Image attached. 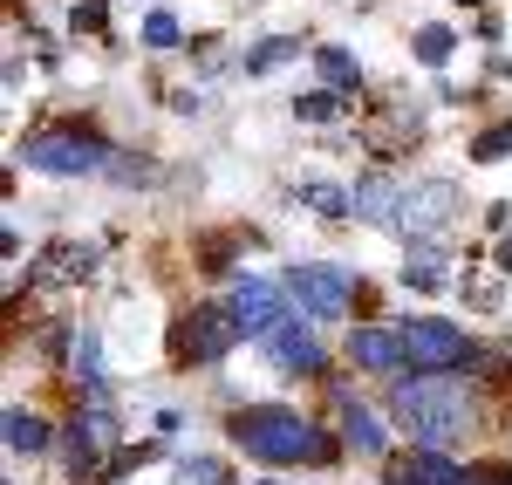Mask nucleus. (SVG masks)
I'll use <instances>...</instances> for the list:
<instances>
[{
	"label": "nucleus",
	"mask_w": 512,
	"mask_h": 485,
	"mask_svg": "<svg viewBox=\"0 0 512 485\" xmlns=\"http://www.w3.org/2000/svg\"><path fill=\"white\" fill-rule=\"evenodd\" d=\"M233 438L253 451L260 465H301V458H308V465H328V458H335V445L321 438L308 417H294V410H274V404L239 410V417H233Z\"/></svg>",
	"instance_id": "obj_1"
},
{
	"label": "nucleus",
	"mask_w": 512,
	"mask_h": 485,
	"mask_svg": "<svg viewBox=\"0 0 512 485\" xmlns=\"http://www.w3.org/2000/svg\"><path fill=\"white\" fill-rule=\"evenodd\" d=\"M390 410H396V424H403V431H410L424 451L465 438V424H472L465 390H458V383H444V376H410V383H396Z\"/></svg>",
	"instance_id": "obj_2"
},
{
	"label": "nucleus",
	"mask_w": 512,
	"mask_h": 485,
	"mask_svg": "<svg viewBox=\"0 0 512 485\" xmlns=\"http://www.w3.org/2000/svg\"><path fill=\"white\" fill-rule=\"evenodd\" d=\"M28 171H48V178H82V171H103V144L96 137H28L21 144Z\"/></svg>",
	"instance_id": "obj_3"
},
{
	"label": "nucleus",
	"mask_w": 512,
	"mask_h": 485,
	"mask_svg": "<svg viewBox=\"0 0 512 485\" xmlns=\"http://www.w3.org/2000/svg\"><path fill=\"white\" fill-rule=\"evenodd\" d=\"M287 294H294L315 322H342V315H349V274H342V267H294V274H287Z\"/></svg>",
	"instance_id": "obj_4"
},
{
	"label": "nucleus",
	"mask_w": 512,
	"mask_h": 485,
	"mask_svg": "<svg viewBox=\"0 0 512 485\" xmlns=\"http://www.w3.org/2000/svg\"><path fill=\"white\" fill-rule=\"evenodd\" d=\"M239 335H246V328H239L233 308H192V315H185V328H178V349H185L192 363H219Z\"/></svg>",
	"instance_id": "obj_5"
},
{
	"label": "nucleus",
	"mask_w": 512,
	"mask_h": 485,
	"mask_svg": "<svg viewBox=\"0 0 512 485\" xmlns=\"http://www.w3.org/2000/svg\"><path fill=\"white\" fill-rule=\"evenodd\" d=\"M472 356L465 349V335L458 328H444V322H403V363H417V369H458Z\"/></svg>",
	"instance_id": "obj_6"
},
{
	"label": "nucleus",
	"mask_w": 512,
	"mask_h": 485,
	"mask_svg": "<svg viewBox=\"0 0 512 485\" xmlns=\"http://www.w3.org/2000/svg\"><path fill=\"white\" fill-rule=\"evenodd\" d=\"M233 315H239V328H246V335H260V342H267L280 322H294V315H287V301H280V287H267V281H239L233 287Z\"/></svg>",
	"instance_id": "obj_7"
},
{
	"label": "nucleus",
	"mask_w": 512,
	"mask_h": 485,
	"mask_svg": "<svg viewBox=\"0 0 512 485\" xmlns=\"http://www.w3.org/2000/svg\"><path fill=\"white\" fill-rule=\"evenodd\" d=\"M451 205H458V192H451V185H417V192H403V233L437 240V233L451 226Z\"/></svg>",
	"instance_id": "obj_8"
},
{
	"label": "nucleus",
	"mask_w": 512,
	"mask_h": 485,
	"mask_svg": "<svg viewBox=\"0 0 512 485\" xmlns=\"http://www.w3.org/2000/svg\"><path fill=\"white\" fill-rule=\"evenodd\" d=\"M267 356H274L280 369H321V342L301 322H280L274 335H267Z\"/></svg>",
	"instance_id": "obj_9"
},
{
	"label": "nucleus",
	"mask_w": 512,
	"mask_h": 485,
	"mask_svg": "<svg viewBox=\"0 0 512 485\" xmlns=\"http://www.w3.org/2000/svg\"><path fill=\"white\" fill-rule=\"evenodd\" d=\"M349 199H355V219H376V226L383 219H403V185L396 178H362Z\"/></svg>",
	"instance_id": "obj_10"
},
{
	"label": "nucleus",
	"mask_w": 512,
	"mask_h": 485,
	"mask_svg": "<svg viewBox=\"0 0 512 485\" xmlns=\"http://www.w3.org/2000/svg\"><path fill=\"white\" fill-rule=\"evenodd\" d=\"M396 485H472V472H458V465L437 458V451H410V458L396 465Z\"/></svg>",
	"instance_id": "obj_11"
},
{
	"label": "nucleus",
	"mask_w": 512,
	"mask_h": 485,
	"mask_svg": "<svg viewBox=\"0 0 512 485\" xmlns=\"http://www.w3.org/2000/svg\"><path fill=\"white\" fill-rule=\"evenodd\" d=\"M349 356L362 369H396L403 363V335H383V328H355L349 335Z\"/></svg>",
	"instance_id": "obj_12"
},
{
	"label": "nucleus",
	"mask_w": 512,
	"mask_h": 485,
	"mask_svg": "<svg viewBox=\"0 0 512 485\" xmlns=\"http://www.w3.org/2000/svg\"><path fill=\"white\" fill-rule=\"evenodd\" d=\"M342 431H349V445H355V451H369V458H376V451L390 445V431L376 424V410H362L355 397L342 404Z\"/></svg>",
	"instance_id": "obj_13"
},
{
	"label": "nucleus",
	"mask_w": 512,
	"mask_h": 485,
	"mask_svg": "<svg viewBox=\"0 0 512 485\" xmlns=\"http://www.w3.org/2000/svg\"><path fill=\"white\" fill-rule=\"evenodd\" d=\"M7 451H48V424L41 417H28V410H7Z\"/></svg>",
	"instance_id": "obj_14"
},
{
	"label": "nucleus",
	"mask_w": 512,
	"mask_h": 485,
	"mask_svg": "<svg viewBox=\"0 0 512 485\" xmlns=\"http://www.w3.org/2000/svg\"><path fill=\"white\" fill-rule=\"evenodd\" d=\"M315 69L328 89H355V55L349 48H315Z\"/></svg>",
	"instance_id": "obj_15"
},
{
	"label": "nucleus",
	"mask_w": 512,
	"mask_h": 485,
	"mask_svg": "<svg viewBox=\"0 0 512 485\" xmlns=\"http://www.w3.org/2000/svg\"><path fill=\"white\" fill-rule=\"evenodd\" d=\"M451 48H458V41H451V28H417V62H424V69H444V62H451Z\"/></svg>",
	"instance_id": "obj_16"
},
{
	"label": "nucleus",
	"mask_w": 512,
	"mask_h": 485,
	"mask_svg": "<svg viewBox=\"0 0 512 485\" xmlns=\"http://www.w3.org/2000/svg\"><path fill=\"white\" fill-rule=\"evenodd\" d=\"M403 281H410V287H437V281H444V253H437V246H417L410 267H403Z\"/></svg>",
	"instance_id": "obj_17"
},
{
	"label": "nucleus",
	"mask_w": 512,
	"mask_h": 485,
	"mask_svg": "<svg viewBox=\"0 0 512 485\" xmlns=\"http://www.w3.org/2000/svg\"><path fill=\"white\" fill-rule=\"evenodd\" d=\"M301 199L315 205L321 219H349V212H355V199H349V192H335V185H301Z\"/></svg>",
	"instance_id": "obj_18"
},
{
	"label": "nucleus",
	"mask_w": 512,
	"mask_h": 485,
	"mask_svg": "<svg viewBox=\"0 0 512 485\" xmlns=\"http://www.w3.org/2000/svg\"><path fill=\"white\" fill-rule=\"evenodd\" d=\"M178 485H226V465L205 458V451L198 458H178Z\"/></svg>",
	"instance_id": "obj_19"
},
{
	"label": "nucleus",
	"mask_w": 512,
	"mask_h": 485,
	"mask_svg": "<svg viewBox=\"0 0 512 485\" xmlns=\"http://www.w3.org/2000/svg\"><path fill=\"white\" fill-rule=\"evenodd\" d=\"M506 151H512V123H492V130H485V137L472 144V158H478V164H499Z\"/></svg>",
	"instance_id": "obj_20"
},
{
	"label": "nucleus",
	"mask_w": 512,
	"mask_h": 485,
	"mask_svg": "<svg viewBox=\"0 0 512 485\" xmlns=\"http://www.w3.org/2000/svg\"><path fill=\"white\" fill-rule=\"evenodd\" d=\"M287 55H301V41H260V48L246 55V69H280Z\"/></svg>",
	"instance_id": "obj_21"
},
{
	"label": "nucleus",
	"mask_w": 512,
	"mask_h": 485,
	"mask_svg": "<svg viewBox=\"0 0 512 485\" xmlns=\"http://www.w3.org/2000/svg\"><path fill=\"white\" fill-rule=\"evenodd\" d=\"M294 110H301V117H308V123H328V117H335V110H342V103H335V89H315V96H301Z\"/></svg>",
	"instance_id": "obj_22"
},
{
	"label": "nucleus",
	"mask_w": 512,
	"mask_h": 485,
	"mask_svg": "<svg viewBox=\"0 0 512 485\" xmlns=\"http://www.w3.org/2000/svg\"><path fill=\"white\" fill-rule=\"evenodd\" d=\"M144 41H151V48H171V41H178V21H171V14H151V21H144Z\"/></svg>",
	"instance_id": "obj_23"
},
{
	"label": "nucleus",
	"mask_w": 512,
	"mask_h": 485,
	"mask_svg": "<svg viewBox=\"0 0 512 485\" xmlns=\"http://www.w3.org/2000/svg\"><path fill=\"white\" fill-rule=\"evenodd\" d=\"M89 260H96L89 246H55V267H62V274H89Z\"/></svg>",
	"instance_id": "obj_24"
},
{
	"label": "nucleus",
	"mask_w": 512,
	"mask_h": 485,
	"mask_svg": "<svg viewBox=\"0 0 512 485\" xmlns=\"http://www.w3.org/2000/svg\"><path fill=\"white\" fill-rule=\"evenodd\" d=\"M472 485H512L506 465H485V472H472Z\"/></svg>",
	"instance_id": "obj_25"
},
{
	"label": "nucleus",
	"mask_w": 512,
	"mask_h": 485,
	"mask_svg": "<svg viewBox=\"0 0 512 485\" xmlns=\"http://www.w3.org/2000/svg\"><path fill=\"white\" fill-rule=\"evenodd\" d=\"M499 260H506V267H512V246H506V253H499Z\"/></svg>",
	"instance_id": "obj_26"
},
{
	"label": "nucleus",
	"mask_w": 512,
	"mask_h": 485,
	"mask_svg": "<svg viewBox=\"0 0 512 485\" xmlns=\"http://www.w3.org/2000/svg\"><path fill=\"white\" fill-rule=\"evenodd\" d=\"M260 485H287V479H260Z\"/></svg>",
	"instance_id": "obj_27"
},
{
	"label": "nucleus",
	"mask_w": 512,
	"mask_h": 485,
	"mask_svg": "<svg viewBox=\"0 0 512 485\" xmlns=\"http://www.w3.org/2000/svg\"><path fill=\"white\" fill-rule=\"evenodd\" d=\"M465 7H485V0H465Z\"/></svg>",
	"instance_id": "obj_28"
}]
</instances>
